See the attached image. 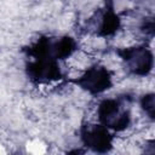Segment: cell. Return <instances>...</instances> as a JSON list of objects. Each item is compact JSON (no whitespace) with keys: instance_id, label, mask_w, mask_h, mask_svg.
<instances>
[{"instance_id":"obj_4","label":"cell","mask_w":155,"mask_h":155,"mask_svg":"<svg viewBox=\"0 0 155 155\" xmlns=\"http://www.w3.org/2000/svg\"><path fill=\"white\" fill-rule=\"evenodd\" d=\"M28 150L31 151V153H35V154H39V153H44L45 151V148L41 143L39 142H33L28 145Z\"/></svg>"},{"instance_id":"obj_3","label":"cell","mask_w":155,"mask_h":155,"mask_svg":"<svg viewBox=\"0 0 155 155\" xmlns=\"http://www.w3.org/2000/svg\"><path fill=\"white\" fill-rule=\"evenodd\" d=\"M109 134L107 131H103L101 126H94L93 128H88L86 132V143L90 147H94L96 149L101 148L104 144H109Z\"/></svg>"},{"instance_id":"obj_5","label":"cell","mask_w":155,"mask_h":155,"mask_svg":"<svg viewBox=\"0 0 155 155\" xmlns=\"http://www.w3.org/2000/svg\"><path fill=\"white\" fill-rule=\"evenodd\" d=\"M64 44H65L64 41H59V45H61V46H63ZM53 46H54V47H58V42H56V44H53ZM61 53H62V54H64V56H69V54H68V53H67L65 51H63L62 48H61Z\"/></svg>"},{"instance_id":"obj_1","label":"cell","mask_w":155,"mask_h":155,"mask_svg":"<svg viewBox=\"0 0 155 155\" xmlns=\"http://www.w3.org/2000/svg\"><path fill=\"white\" fill-rule=\"evenodd\" d=\"M98 117L111 128L122 130L127 127L130 122V113L122 108V105L114 99L104 101L98 108Z\"/></svg>"},{"instance_id":"obj_2","label":"cell","mask_w":155,"mask_h":155,"mask_svg":"<svg viewBox=\"0 0 155 155\" xmlns=\"http://www.w3.org/2000/svg\"><path fill=\"white\" fill-rule=\"evenodd\" d=\"M127 58L126 62L128 63V69L133 70L134 73H140L142 69L145 68V70L150 69L151 63V56L147 50H142L140 47H134L132 51H127Z\"/></svg>"}]
</instances>
